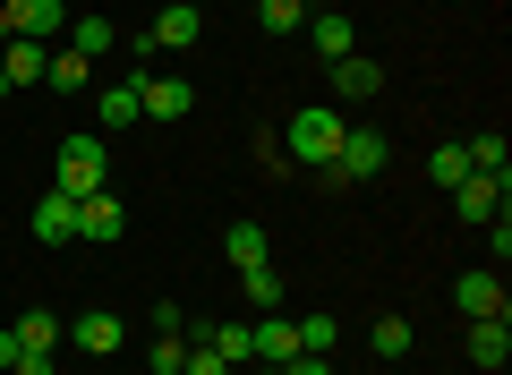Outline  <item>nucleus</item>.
Listing matches in <instances>:
<instances>
[{"instance_id":"7","label":"nucleus","mask_w":512,"mask_h":375,"mask_svg":"<svg viewBox=\"0 0 512 375\" xmlns=\"http://www.w3.org/2000/svg\"><path fill=\"white\" fill-rule=\"evenodd\" d=\"M248 358H256V367H282V358H299V324H291V307H274V316H256V324H248Z\"/></svg>"},{"instance_id":"24","label":"nucleus","mask_w":512,"mask_h":375,"mask_svg":"<svg viewBox=\"0 0 512 375\" xmlns=\"http://www.w3.org/2000/svg\"><path fill=\"white\" fill-rule=\"evenodd\" d=\"M86 69H94L86 52H52V69H43V86H52V94H86Z\"/></svg>"},{"instance_id":"25","label":"nucleus","mask_w":512,"mask_h":375,"mask_svg":"<svg viewBox=\"0 0 512 375\" xmlns=\"http://www.w3.org/2000/svg\"><path fill=\"white\" fill-rule=\"evenodd\" d=\"M111 43H120V35H111V18H94V9H86V18L69 26V52H86V60H103Z\"/></svg>"},{"instance_id":"17","label":"nucleus","mask_w":512,"mask_h":375,"mask_svg":"<svg viewBox=\"0 0 512 375\" xmlns=\"http://www.w3.org/2000/svg\"><path fill=\"white\" fill-rule=\"evenodd\" d=\"M188 341H205L222 367H248V324H188Z\"/></svg>"},{"instance_id":"1","label":"nucleus","mask_w":512,"mask_h":375,"mask_svg":"<svg viewBox=\"0 0 512 375\" xmlns=\"http://www.w3.org/2000/svg\"><path fill=\"white\" fill-rule=\"evenodd\" d=\"M384 162H393L384 128H376V120H350V128H342V154H333V162H325L316 179H325V188H359V179H376Z\"/></svg>"},{"instance_id":"10","label":"nucleus","mask_w":512,"mask_h":375,"mask_svg":"<svg viewBox=\"0 0 512 375\" xmlns=\"http://www.w3.org/2000/svg\"><path fill=\"white\" fill-rule=\"evenodd\" d=\"M26 231H35L43 248H77V197L43 188V197H35V214H26Z\"/></svg>"},{"instance_id":"19","label":"nucleus","mask_w":512,"mask_h":375,"mask_svg":"<svg viewBox=\"0 0 512 375\" xmlns=\"http://www.w3.org/2000/svg\"><path fill=\"white\" fill-rule=\"evenodd\" d=\"M239 290H248V307H256V316L291 307V290H282V273H274V265H248V273H239Z\"/></svg>"},{"instance_id":"27","label":"nucleus","mask_w":512,"mask_h":375,"mask_svg":"<svg viewBox=\"0 0 512 375\" xmlns=\"http://www.w3.org/2000/svg\"><path fill=\"white\" fill-rule=\"evenodd\" d=\"M146 367H154V375H180V367H188V333H154Z\"/></svg>"},{"instance_id":"14","label":"nucleus","mask_w":512,"mask_h":375,"mask_svg":"<svg viewBox=\"0 0 512 375\" xmlns=\"http://www.w3.org/2000/svg\"><path fill=\"white\" fill-rule=\"evenodd\" d=\"M69 341H77V350H86V358H111V350H120V341H128V324L111 316V307H86V316L69 324Z\"/></svg>"},{"instance_id":"35","label":"nucleus","mask_w":512,"mask_h":375,"mask_svg":"<svg viewBox=\"0 0 512 375\" xmlns=\"http://www.w3.org/2000/svg\"><path fill=\"white\" fill-rule=\"evenodd\" d=\"M180 9H205V0H180Z\"/></svg>"},{"instance_id":"11","label":"nucleus","mask_w":512,"mask_h":375,"mask_svg":"<svg viewBox=\"0 0 512 375\" xmlns=\"http://www.w3.org/2000/svg\"><path fill=\"white\" fill-rule=\"evenodd\" d=\"M43 69H52V43H26V35L0 43V77H9V94H18V86H43Z\"/></svg>"},{"instance_id":"18","label":"nucleus","mask_w":512,"mask_h":375,"mask_svg":"<svg viewBox=\"0 0 512 375\" xmlns=\"http://www.w3.org/2000/svg\"><path fill=\"white\" fill-rule=\"evenodd\" d=\"M470 358H478V367H504V358H512V324L504 316H478L470 324Z\"/></svg>"},{"instance_id":"8","label":"nucleus","mask_w":512,"mask_h":375,"mask_svg":"<svg viewBox=\"0 0 512 375\" xmlns=\"http://www.w3.org/2000/svg\"><path fill=\"white\" fill-rule=\"evenodd\" d=\"M376 94H384V69H376L367 52H342V60H333V103H342V111L376 103Z\"/></svg>"},{"instance_id":"31","label":"nucleus","mask_w":512,"mask_h":375,"mask_svg":"<svg viewBox=\"0 0 512 375\" xmlns=\"http://www.w3.org/2000/svg\"><path fill=\"white\" fill-rule=\"evenodd\" d=\"M9 375H60V358L52 350H18V367H9Z\"/></svg>"},{"instance_id":"21","label":"nucleus","mask_w":512,"mask_h":375,"mask_svg":"<svg viewBox=\"0 0 512 375\" xmlns=\"http://www.w3.org/2000/svg\"><path fill=\"white\" fill-rule=\"evenodd\" d=\"M410 341H419L410 316H376V324H367V350H376V358H410Z\"/></svg>"},{"instance_id":"15","label":"nucleus","mask_w":512,"mask_h":375,"mask_svg":"<svg viewBox=\"0 0 512 375\" xmlns=\"http://www.w3.org/2000/svg\"><path fill=\"white\" fill-rule=\"evenodd\" d=\"M222 256H231V273L274 265V239H265V222H231V231H222Z\"/></svg>"},{"instance_id":"2","label":"nucleus","mask_w":512,"mask_h":375,"mask_svg":"<svg viewBox=\"0 0 512 375\" xmlns=\"http://www.w3.org/2000/svg\"><path fill=\"white\" fill-rule=\"evenodd\" d=\"M342 128H350L342 103H308V111H291V162H299V171H325V162L342 154Z\"/></svg>"},{"instance_id":"12","label":"nucleus","mask_w":512,"mask_h":375,"mask_svg":"<svg viewBox=\"0 0 512 375\" xmlns=\"http://www.w3.org/2000/svg\"><path fill=\"white\" fill-rule=\"evenodd\" d=\"M299 35H308L316 52H325V69H333L342 52H359V26H350L342 9H308V26H299Z\"/></svg>"},{"instance_id":"33","label":"nucleus","mask_w":512,"mask_h":375,"mask_svg":"<svg viewBox=\"0 0 512 375\" xmlns=\"http://www.w3.org/2000/svg\"><path fill=\"white\" fill-rule=\"evenodd\" d=\"M0 103H9V77H0Z\"/></svg>"},{"instance_id":"9","label":"nucleus","mask_w":512,"mask_h":375,"mask_svg":"<svg viewBox=\"0 0 512 375\" xmlns=\"http://www.w3.org/2000/svg\"><path fill=\"white\" fill-rule=\"evenodd\" d=\"M77 239H94V248H111V239H128V205L111 197V188H94V197H77Z\"/></svg>"},{"instance_id":"23","label":"nucleus","mask_w":512,"mask_h":375,"mask_svg":"<svg viewBox=\"0 0 512 375\" xmlns=\"http://www.w3.org/2000/svg\"><path fill=\"white\" fill-rule=\"evenodd\" d=\"M256 26L265 35H299L308 26V0H256Z\"/></svg>"},{"instance_id":"20","label":"nucleus","mask_w":512,"mask_h":375,"mask_svg":"<svg viewBox=\"0 0 512 375\" xmlns=\"http://www.w3.org/2000/svg\"><path fill=\"white\" fill-rule=\"evenodd\" d=\"M9 333H18V350H60V341H69V324H60V316H43V307H26V316L9 324Z\"/></svg>"},{"instance_id":"13","label":"nucleus","mask_w":512,"mask_h":375,"mask_svg":"<svg viewBox=\"0 0 512 375\" xmlns=\"http://www.w3.org/2000/svg\"><path fill=\"white\" fill-rule=\"evenodd\" d=\"M453 214H461V222H495V214H504V179H495V171H470V179L453 188Z\"/></svg>"},{"instance_id":"30","label":"nucleus","mask_w":512,"mask_h":375,"mask_svg":"<svg viewBox=\"0 0 512 375\" xmlns=\"http://www.w3.org/2000/svg\"><path fill=\"white\" fill-rule=\"evenodd\" d=\"M180 375H231V367H222V358L205 350V341H188V367H180Z\"/></svg>"},{"instance_id":"26","label":"nucleus","mask_w":512,"mask_h":375,"mask_svg":"<svg viewBox=\"0 0 512 375\" xmlns=\"http://www.w3.org/2000/svg\"><path fill=\"white\" fill-rule=\"evenodd\" d=\"M333 341H342V316H299V350L333 358Z\"/></svg>"},{"instance_id":"16","label":"nucleus","mask_w":512,"mask_h":375,"mask_svg":"<svg viewBox=\"0 0 512 375\" xmlns=\"http://www.w3.org/2000/svg\"><path fill=\"white\" fill-rule=\"evenodd\" d=\"M453 307H461V316H504V282H495V273H461V282H453Z\"/></svg>"},{"instance_id":"29","label":"nucleus","mask_w":512,"mask_h":375,"mask_svg":"<svg viewBox=\"0 0 512 375\" xmlns=\"http://www.w3.org/2000/svg\"><path fill=\"white\" fill-rule=\"evenodd\" d=\"M461 154H470V171H495V179H504V137H495V128H487V137H470V145H461Z\"/></svg>"},{"instance_id":"3","label":"nucleus","mask_w":512,"mask_h":375,"mask_svg":"<svg viewBox=\"0 0 512 375\" xmlns=\"http://www.w3.org/2000/svg\"><path fill=\"white\" fill-rule=\"evenodd\" d=\"M103 179H111V145L94 137V128L60 137V162H52V188H60V197H94Z\"/></svg>"},{"instance_id":"4","label":"nucleus","mask_w":512,"mask_h":375,"mask_svg":"<svg viewBox=\"0 0 512 375\" xmlns=\"http://www.w3.org/2000/svg\"><path fill=\"white\" fill-rule=\"evenodd\" d=\"M128 86H137V111H146V120H188V111H197V86H188V77H154V69H137Z\"/></svg>"},{"instance_id":"5","label":"nucleus","mask_w":512,"mask_h":375,"mask_svg":"<svg viewBox=\"0 0 512 375\" xmlns=\"http://www.w3.org/2000/svg\"><path fill=\"white\" fill-rule=\"evenodd\" d=\"M0 18H9V35H26V43H60L69 35V0H0Z\"/></svg>"},{"instance_id":"6","label":"nucleus","mask_w":512,"mask_h":375,"mask_svg":"<svg viewBox=\"0 0 512 375\" xmlns=\"http://www.w3.org/2000/svg\"><path fill=\"white\" fill-rule=\"evenodd\" d=\"M197 35H205V9H180V0H163V9H154V26L137 35V52H188Z\"/></svg>"},{"instance_id":"34","label":"nucleus","mask_w":512,"mask_h":375,"mask_svg":"<svg viewBox=\"0 0 512 375\" xmlns=\"http://www.w3.org/2000/svg\"><path fill=\"white\" fill-rule=\"evenodd\" d=\"M0 43H9V18H0Z\"/></svg>"},{"instance_id":"22","label":"nucleus","mask_w":512,"mask_h":375,"mask_svg":"<svg viewBox=\"0 0 512 375\" xmlns=\"http://www.w3.org/2000/svg\"><path fill=\"white\" fill-rule=\"evenodd\" d=\"M94 120H103V128H137V120H146V111H137V86H103Z\"/></svg>"},{"instance_id":"32","label":"nucleus","mask_w":512,"mask_h":375,"mask_svg":"<svg viewBox=\"0 0 512 375\" xmlns=\"http://www.w3.org/2000/svg\"><path fill=\"white\" fill-rule=\"evenodd\" d=\"M18 367V333H9V324H0V375Z\"/></svg>"},{"instance_id":"28","label":"nucleus","mask_w":512,"mask_h":375,"mask_svg":"<svg viewBox=\"0 0 512 375\" xmlns=\"http://www.w3.org/2000/svg\"><path fill=\"white\" fill-rule=\"evenodd\" d=\"M427 179H436V188H461V179H470V154H461V145H436V162H427Z\"/></svg>"}]
</instances>
